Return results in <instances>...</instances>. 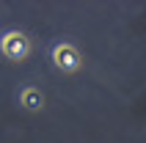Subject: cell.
Segmentation results:
<instances>
[{"label":"cell","mask_w":146,"mask_h":143,"mask_svg":"<svg viewBox=\"0 0 146 143\" xmlns=\"http://www.w3.org/2000/svg\"><path fill=\"white\" fill-rule=\"evenodd\" d=\"M28 50H31V44H28V39H25L22 33H6L3 36V52L8 58L19 61V58L28 55Z\"/></svg>","instance_id":"1"},{"label":"cell","mask_w":146,"mask_h":143,"mask_svg":"<svg viewBox=\"0 0 146 143\" xmlns=\"http://www.w3.org/2000/svg\"><path fill=\"white\" fill-rule=\"evenodd\" d=\"M52 61L58 64V69H64V72H74L80 66V55H77L69 44H61V47L52 50Z\"/></svg>","instance_id":"2"},{"label":"cell","mask_w":146,"mask_h":143,"mask_svg":"<svg viewBox=\"0 0 146 143\" xmlns=\"http://www.w3.org/2000/svg\"><path fill=\"white\" fill-rule=\"evenodd\" d=\"M41 105H44V96H41L36 88L22 91V107H25V110H39Z\"/></svg>","instance_id":"3"}]
</instances>
